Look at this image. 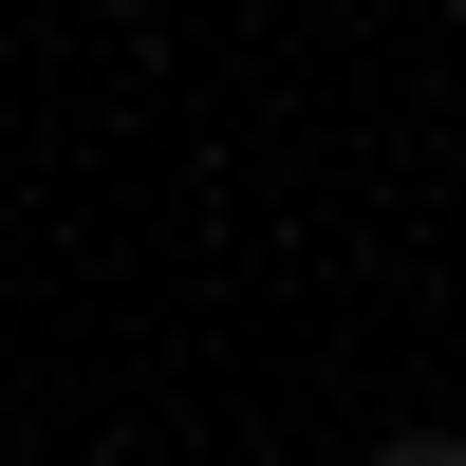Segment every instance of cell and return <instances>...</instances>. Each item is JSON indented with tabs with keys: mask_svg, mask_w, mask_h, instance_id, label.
Listing matches in <instances>:
<instances>
[{
	"mask_svg": "<svg viewBox=\"0 0 466 466\" xmlns=\"http://www.w3.org/2000/svg\"><path fill=\"white\" fill-rule=\"evenodd\" d=\"M373 466H466V448H448V430H392V448H373Z\"/></svg>",
	"mask_w": 466,
	"mask_h": 466,
	"instance_id": "cell-1",
	"label": "cell"
}]
</instances>
